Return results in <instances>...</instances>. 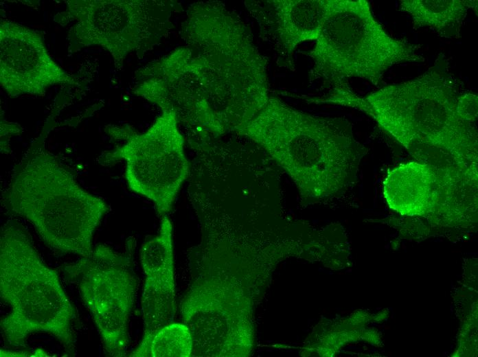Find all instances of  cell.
I'll list each match as a JSON object with an SVG mask.
<instances>
[{
	"label": "cell",
	"instance_id": "obj_9",
	"mask_svg": "<svg viewBox=\"0 0 478 357\" xmlns=\"http://www.w3.org/2000/svg\"><path fill=\"white\" fill-rule=\"evenodd\" d=\"M192 354L193 339L189 327L185 324L174 323L143 336L129 356L190 357Z\"/></svg>",
	"mask_w": 478,
	"mask_h": 357
},
{
	"label": "cell",
	"instance_id": "obj_3",
	"mask_svg": "<svg viewBox=\"0 0 478 357\" xmlns=\"http://www.w3.org/2000/svg\"><path fill=\"white\" fill-rule=\"evenodd\" d=\"M312 49L309 80L333 89L358 78L377 84L394 65L422 61L413 45L390 37L374 19L364 0H326L325 19Z\"/></svg>",
	"mask_w": 478,
	"mask_h": 357
},
{
	"label": "cell",
	"instance_id": "obj_1",
	"mask_svg": "<svg viewBox=\"0 0 478 357\" xmlns=\"http://www.w3.org/2000/svg\"><path fill=\"white\" fill-rule=\"evenodd\" d=\"M2 202L30 222L47 246L81 257L91 253L95 231L109 211L104 200L82 188L41 142L14 168Z\"/></svg>",
	"mask_w": 478,
	"mask_h": 357
},
{
	"label": "cell",
	"instance_id": "obj_7",
	"mask_svg": "<svg viewBox=\"0 0 478 357\" xmlns=\"http://www.w3.org/2000/svg\"><path fill=\"white\" fill-rule=\"evenodd\" d=\"M140 261L146 275L141 296L144 336H149L169 324L176 311L172 224L162 217L157 235L140 249Z\"/></svg>",
	"mask_w": 478,
	"mask_h": 357
},
{
	"label": "cell",
	"instance_id": "obj_4",
	"mask_svg": "<svg viewBox=\"0 0 478 357\" xmlns=\"http://www.w3.org/2000/svg\"><path fill=\"white\" fill-rule=\"evenodd\" d=\"M238 130L287 167H327L354 160L362 152L348 121L310 115L273 96Z\"/></svg>",
	"mask_w": 478,
	"mask_h": 357
},
{
	"label": "cell",
	"instance_id": "obj_8",
	"mask_svg": "<svg viewBox=\"0 0 478 357\" xmlns=\"http://www.w3.org/2000/svg\"><path fill=\"white\" fill-rule=\"evenodd\" d=\"M270 20L277 44L288 56L302 42L315 41L326 12V0H273Z\"/></svg>",
	"mask_w": 478,
	"mask_h": 357
},
{
	"label": "cell",
	"instance_id": "obj_6",
	"mask_svg": "<svg viewBox=\"0 0 478 357\" xmlns=\"http://www.w3.org/2000/svg\"><path fill=\"white\" fill-rule=\"evenodd\" d=\"M183 146L175 115L165 113L146 133L133 137L99 163L112 165L124 160L128 188L152 200L163 217L172 209L190 172Z\"/></svg>",
	"mask_w": 478,
	"mask_h": 357
},
{
	"label": "cell",
	"instance_id": "obj_5",
	"mask_svg": "<svg viewBox=\"0 0 478 357\" xmlns=\"http://www.w3.org/2000/svg\"><path fill=\"white\" fill-rule=\"evenodd\" d=\"M126 253L100 244L87 257L64 267L66 277L78 288L100 335L106 354L126 356L128 327L135 301L137 278L132 268L134 240Z\"/></svg>",
	"mask_w": 478,
	"mask_h": 357
},
{
	"label": "cell",
	"instance_id": "obj_2",
	"mask_svg": "<svg viewBox=\"0 0 478 357\" xmlns=\"http://www.w3.org/2000/svg\"><path fill=\"white\" fill-rule=\"evenodd\" d=\"M0 235V295L10 307L1 319L5 341L24 346L30 335L47 332L72 349L75 311L56 273L42 261L18 220H7Z\"/></svg>",
	"mask_w": 478,
	"mask_h": 357
},
{
	"label": "cell",
	"instance_id": "obj_10",
	"mask_svg": "<svg viewBox=\"0 0 478 357\" xmlns=\"http://www.w3.org/2000/svg\"><path fill=\"white\" fill-rule=\"evenodd\" d=\"M466 4L464 1H404L401 8L411 13L418 27L444 28L462 19Z\"/></svg>",
	"mask_w": 478,
	"mask_h": 357
}]
</instances>
